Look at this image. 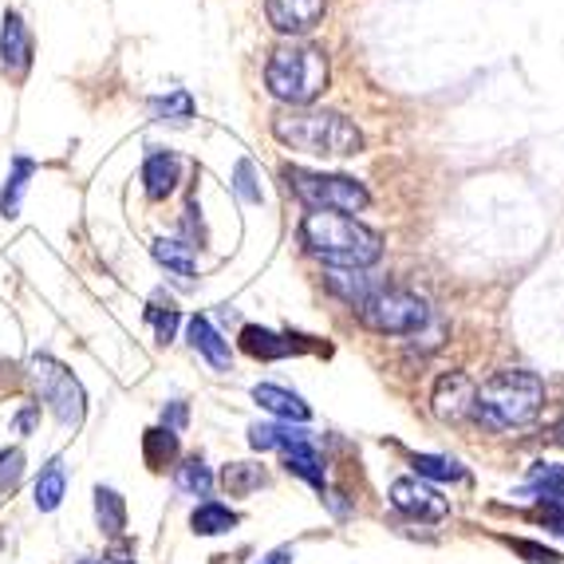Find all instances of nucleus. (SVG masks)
<instances>
[{
    "instance_id": "obj_1",
    "label": "nucleus",
    "mask_w": 564,
    "mask_h": 564,
    "mask_svg": "<svg viewBox=\"0 0 564 564\" xmlns=\"http://www.w3.org/2000/svg\"><path fill=\"white\" fill-rule=\"evenodd\" d=\"M301 245L332 269H371L383 257V237L348 214L312 209L301 221Z\"/></svg>"
},
{
    "instance_id": "obj_2",
    "label": "nucleus",
    "mask_w": 564,
    "mask_h": 564,
    "mask_svg": "<svg viewBox=\"0 0 564 564\" xmlns=\"http://www.w3.org/2000/svg\"><path fill=\"white\" fill-rule=\"evenodd\" d=\"M273 134L308 159H351L364 151L359 127L339 111H312V107H292L273 119Z\"/></svg>"
},
{
    "instance_id": "obj_3",
    "label": "nucleus",
    "mask_w": 564,
    "mask_h": 564,
    "mask_svg": "<svg viewBox=\"0 0 564 564\" xmlns=\"http://www.w3.org/2000/svg\"><path fill=\"white\" fill-rule=\"evenodd\" d=\"M545 406V383L533 371H498L478 387V403H474V419L489 431H521L541 414Z\"/></svg>"
},
{
    "instance_id": "obj_4",
    "label": "nucleus",
    "mask_w": 564,
    "mask_h": 564,
    "mask_svg": "<svg viewBox=\"0 0 564 564\" xmlns=\"http://www.w3.org/2000/svg\"><path fill=\"white\" fill-rule=\"evenodd\" d=\"M264 87L289 107L316 104L328 87V56L316 44H281L264 64Z\"/></svg>"
},
{
    "instance_id": "obj_5",
    "label": "nucleus",
    "mask_w": 564,
    "mask_h": 564,
    "mask_svg": "<svg viewBox=\"0 0 564 564\" xmlns=\"http://www.w3.org/2000/svg\"><path fill=\"white\" fill-rule=\"evenodd\" d=\"M284 182L296 198L308 209H328V214H359V209L371 206V194H367L364 182L348 178V174H316V170L289 166L284 170Z\"/></svg>"
},
{
    "instance_id": "obj_6",
    "label": "nucleus",
    "mask_w": 564,
    "mask_h": 564,
    "mask_svg": "<svg viewBox=\"0 0 564 564\" xmlns=\"http://www.w3.org/2000/svg\"><path fill=\"white\" fill-rule=\"evenodd\" d=\"M359 321H364V328L379 332V336H419V328L431 321V308L414 292L383 289V292H371L359 304Z\"/></svg>"
},
{
    "instance_id": "obj_7",
    "label": "nucleus",
    "mask_w": 564,
    "mask_h": 564,
    "mask_svg": "<svg viewBox=\"0 0 564 564\" xmlns=\"http://www.w3.org/2000/svg\"><path fill=\"white\" fill-rule=\"evenodd\" d=\"M29 379L36 387V395L52 406L64 426H79L84 423V411H87V395L79 379L67 371L64 364H56L52 356H32L29 359Z\"/></svg>"
},
{
    "instance_id": "obj_8",
    "label": "nucleus",
    "mask_w": 564,
    "mask_h": 564,
    "mask_svg": "<svg viewBox=\"0 0 564 564\" xmlns=\"http://www.w3.org/2000/svg\"><path fill=\"white\" fill-rule=\"evenodd\" d=\"M474 403H478V383L466 371H451V376H443L434 383V395H431L434 419L466 423V419H474Z\"/></svg>"
},
{
    "instance_id": "obj_9",
    "label": "nucleus",
    "mask_w": 564,
    "mask_h": 564,
    "mask_svg": "<svg viewBox=\"0 0 564 564\" xmlns=\"http://www.w3.org/2000/svg\"><path fill=\"white\" fill-rule=\"evenodd\" d=\"M391 506L414 521H443L451 513V501L423 478H399L391 486Z\"/></svg>"
},
{
    "instance_id": "obj_10",
    "label": "nucleus",
    "mask_w": 564,
    "mask_h": 564,
    "mask_svg": "<svg viewBox=\"0 0 564 564\" xmlns=\"http://www.w3.org/2000/svg\"><path fill=\"white\" fill-rule=\"evenodd\" d=\"M324 4L328 0H264V12H269V24L284 36H304L321 24Z\"/></svg>"
},
{
    "instance_id": "obj_11",
    "label": "nucleus",
    "mask_w": 564,
    "mask_h": 564,
    "mask_svg": "<svg viewBox=\"0 0 564 564\" xmlns=\"http://www.w3.org/2000/svg\"><path fill=\"white\" fill-rule=\"evenodd\" d=\"M0 64L12 79L29 76L32 67V32L20 12H4V29H0Z\"/></svg>"
},
{
    "instance_id": "obj_12",
    "label": "nucleus",
    "mask_w": 564,
    "mask_h": 564,
    "mask_svg": "<svg viewBox=\"0 0 564 564\" xmlns=\"http://www.w3.org/2000/svg\"><path fill=\"white\" fill-rule=\"evenodd\" d=\"M186 336H189V348L198 351V356L206 359L214 371H229V364H234L229 339L221 336V332H217L214 324L206 321V316H194V321L186 324Z\"/></svg>"
},
{
    "instance_id": "obj_13",
    "label": "nucleus",
    "mask_w": 564,
    "mask_h": 564,
    "mask_svg": "<svg viewBox=\"0 0 564 564\" xmlns=\"http://www.w3.org/2000/svg\"><path fill=\"white\" fill-rule=\"evenodd\" d=\"M253 399L264 406L269 414H276L281 423H296L304 426L312 419V406L304 403L296 391H289V387H276V383H257L253 387Z\"/></svg>"
},
{
    "instance_id": "obj_14",
    "label": "nucleus",
    "mask_w": 564,
    "mask_h": 564,
    "mask_svg": "<svg viewBox=\"0 0 564 564\" xmlns=\"http://www.w3.org/2000/svg\"><path fill=\"white\" fill-rule=\"evenodd\" d=\"M174 186H178V159L174 154L159 151L142 162V189H147V198L162 202L166 194H174Z\"/></svg>"
},
{
    "instance_id": "obj_15",
    "label": "nucleus",
    "mask_w": 564,
    "mask_h": 564,
    "mask_svg": "<svg viewBox=\"0 0 564 564\" xmlns=\"http://www.w3.org/2000/svg\"><path fill=\"white\" fill-rule=\"evenodd\" d=\"M241 348L257 359H284V356H292V351H301L304 344H296V336H276V332L249 324V328L241 332Z\"/></svg>"
},
{
    "instance_id": "obj_16",
    "label": "nucleus",
    "mask_w": 564,
    "mask_h": 564,
    "mask_svg": "<svg viewBox=\"0 0 564 564\" xmlns=\"http://www.w3.org/2000/svg\"><path fill=\"white\" fill-rule=\"evenodd\" d=\"M154 261L174 276H198V257H194V245L178 241V237H159L154 241Z\"/></svg>"
},
{
    "instance_id": "obj_17",
    "label": "nucleus",
    "mask_w": 564,
    "mask_h": 564,
    "mask_svg": "<svg viewBox=\"0 0 564 564\" xmlns=\"http://www.w3.org/2000/svg\"><path fill=\"white\" fill-rule=\"evenodd\" d=\"M296 443H308V431L304 426H292V423H257L249 426V446L253 451H289Z\"/></svg>"
},
{
    "instance_id": "obj_18",
    "label": "nucleus",
    "mask_w": 564,
    "mask_h": 564,
    "mask_svg": "<svg viewBox=\"0 0 564 564\" xmlns=\"http://www.w3.org/2000/svg\"><path fill=\"white\" fill-rule=\"evenodd\" d=\"M529 494L545 506H564V466L556 462H536L529 470Z\"/></svg>"
},
{
    "instance_id": "obj_19",
    "label": "nucleus",
    "mask_w": 564,
    "mask_h": 564,
    "mask_svg": "<svg viewBox=\"0 0 564 564\" xmlns=\"http://www.w3.org/2000/svg\"><path fill=\"white\" fill-rule=\"evenodd\" d=\"M32 174H36V162L17 154V159H12L9 182H4V189H0V214L4 217H20V202H24V189H29Z\"/></svg>"
},
{
    "instance_id": "obj_20",
    "label": "nucleus",
    "mask_w": 564,
    "mask_h": 564,
    "mask_svg": "<svg viewBox=\"0 0 564 564\" xmlns=\"http://www.w3.org/2000/svg\"><path fill=\"white\" fill-rule=\"evenodd\" d=\"M95 521L107 536H119L127 529V501L119 498V489L99 486L95 489Z\"/></svg>"
},
{
    "instance_id": "obj_21",
    "label": "nucleus",
    "mask_w": 564,
    "mask_h": 564,
    "mask_svg": "<svg viewBox=\"0 0 564 564\" xmlns=\"http://www.w3.org/2000/svg\"><path fill=\"white\" fill-rule=\"evenodd\" d=\"M189 525H194L198 536H221L237 525V513L229 506H221V501H202V506L189 513Z\"/></svg>"
},
{
    "instance_id": "obj_22",
    "label": "nucleus",
    "mask_w": 564,
    "mask_h": 564,
    "mask_svg": "<svg viewBox=\"0 0 564 564\" xmlns=\"http://www.w3.org/2000/svg\"><path fill=\"white\" fill-rule=\"evenodd\" d=\"M284 470L296 474V478H304L308 486L324 489V458L312 451V443L289 446V451H284Z\"/></svg>"
},
{
    "instance_id": "obj_23",
    "label": "nucleus",
    "mask_w": 564,
    "mask_h": 564,
    "mask_svg": "<svg viewBox=\"0 0 564 564\" xmlns=\"http://www.w3.org/2000/svg\"><path fill=\"white\" fill-rule=\"evenodd\" d=\"M64 494H67L64 462H47V470H40V478H36V509L40 513H52V509H59Z\"/></svg>"
},
{
    "instance_id": "obj_24",
    "label": "nucleus",
    "mask_w": 564,
    "mask_h": 564,
    "mask_svg": "<svg viewBox=\"0 0 564 564\" xmlns=\"http://www.w3.org/2000/svg\"><path fill=\"white\" fill-rule=\"evenodd\" d=\"M174 481H178V489L189 494V498H209V489H214V470H209L202 458H186L178 466V474H174Z\"/></svg>"
},
{
    "instance_id": "obj_25",
    "label": "nucleus",
    "mask_w": 564,
    "mask_h": 564,
    "mask_svg": "<svg viewBox=\"0 0 564 564\" xmlns=\"http://www.w3.org/2000/svg\"><path fill=\"white\" fill-rule=\"evenodd\" d=\"M328 284H332V292H339L348 304H364L367 296H371V284H367V276H364V269H332L328 273Z\"/></svg>"
},
{
    "instance_id": "obj_26",
    "label": "nucleus",
    "mask_w": 564,
    "mask_h": 564,
    "mask_svg": "<svg viewBox=\"0 0 564 564\" xmlns=\"http://www.w3.org/2000/svg\"><path fill=\"white\" fill-rule=\"evenodd\" d=\"M414 478L423 481H462L466 470H462L454 458H438V454H414Z\"/></svg>"
},
{
    "instance_id": "obj_27",
    "label": "nucleus",
    "mask_w": 564,
    "mask_h": 564,
    "mask_svg": "<svg viewBox=\"0 0 564 564\" xmlns=\"http://www.w3.org/2000/svg\"><path fill=\"white\" fill-rule=\"evenodd\" d=\"M221 486H226L229 494H237V498H245V494H253V489L264 486V470L253 466V462H234V466L221 470Z\"/></svg>"
},
{
    "instance_id": "obj_28",
    "label": "nucleus",
    "mask_w": 564,
    "mask_h": 564,
    "mask_svg": "<svg viewBox=\"0 0 564 564\" xmlns=\"http://www.w3.org/2000/svg\"><path fill=\"white\" fill-rule=\"evenodd\" d=\"M142 454L151 462L154 470H166V462L178 458V434L159 426V431H147V443H142Z\"/></svg>"
},
{
    "instance_id": "obj_29",
    "label": "nucleus",
    "mask_w": 564,
    "mask_h": 564,
    "mask_svg": "<svg viewBox=\"0 0 564 564\" xmlns=\"http://www.w3.org/2000/svg\"><path fill=\"white\" fill-rule=\"evenodd\" d=\"M151 115L159 122H186L194 119V99H189V91L159 95V99H151Z\"/></svg>"
},
{
    "instance_id": "obj_30",
    "label": "nucleus",
    "mask_w": 564,
    "mask_h": 564,
    "mask_svg": "<svg viewBox=\"0 0 564 564\" xmlns=\"http://www.w3.org/2000/svg\"><path fill=\"white\" fill-rule=\"evenodd\" d=\"M24 478V451H0V494H12Z\"/></svg>"
},
{
    "instance_id": "obj_31",
    "label": "nucleus",
    "mask_w": 564,
    "mask_h": 564,
    "mask_svg": "<svg viewBox=\"0 0 564 564\" xmlns=\"http://www.w3.org/2000/svg\"><path fill=\"white\" fill-rule=\"evenodd\" d=\"M147 321L154 324V336H159V344H170V339H174V332H178V312L170 308H159V304H151V308H147Z\"/></svg>"
},
{
    "instance_id": "obj_32",
    "label": "nucleus",
    "mask_w": 564,
    "mask_h": 564,
    "mask_svg": "<svg viewBox=\"0 0 564 564\" xmlns=\"http://www.w3.org/2000/svg\"><path fill=\"white\" fill-rule=\"evenodd\" d=\"M234 189L241 194L245 202H261V186H257V170H253V162L245 159V162H237V170H234Z\"/></svg>"
},
{
    "instance_id": "obj_33",
    "label": "nucleus",
    "mask_w": 564,
    "mask_h": 564,
    "mask_svg": "<svg viewBox=\"0 0 564 564\" xmlns=\"http://www.w3.org/2000/svg\"><path fill=\"white\" fill-rule=\"evenodd\" d=\"M509 545H513V553L529 556V564H561V553H553L545 545H533V541H509Z\"/></svg>"
},
{
    "instance_id": "obj_34",
    "label": "nucleus",
    "mask_w": 564,
    "mask_h": 564,
    "mask_svg": "<svg viewBox=\"0 0 564 564\" xmlns=\"http://www.w3.org/2000/svg\"><path fill=\"white\" fill-rule=\"evenodd\" d=\"M162 423H166V431L178 434L182 426H186V406H182V403H170L166 411H162Z\"/></svg>"
},
{
    "instance_id": "obj_35",
    "label": "nucleus",
    "mask_w": 564,
    "mask_h": 564,
    "mask_svg": "<svg viewBox=\"0 0 564 564\" xmlns=\"http://www.w3.org/2000/svg\"><path fill=\"white\" fill-rule=\"evenodd\" d=\"M541 518H545V525L553 529V533L564 536V506H545V513H541Z\"/></svg>"
},
{
    "instance_id": "obj_36",
    "label": "nucleus",
    "mask_w": 564,
    "mask_h": 564,
    "mask_svg": "<svg viewBox=\"0 0 564 564\" xmlns=\"http://www.w3.org/2000/svg\"><path fill=\"white\" fill-rule=\"evenodd\" d=\"M36 414H40V403H32V406H24V411L17 414V431L20 434H29L32 426H36Z\"/></svg>"
},
{
    "instance_id": "obj_37",
    "label": "nucleus",
    "mask_w": 564,
    "mask_h": 564,
    "mask_svg": "<svg viewBox=\"0 0 564 564\" xmlns=\"http://www.w3.org/2000/svg\"><path fill=\"white\" fill-rule=\"evenodd\" d=\"M95 564H139V561H134L131 549H111V553H104Z\"/></svg>"
},
{
    "instance_id": "obj_38",
    "label": "nucleus",
    "mask_w": 564,
    "mask_h": 564,
    "mask_svg": "<svg viewBox=\"0 0 564 564\" xmlns=\"http://www.w3.org/2000/svg\"><path fill=\"white\" fill-rule=\"evenodd\" d=\"M261 564H292V549H273Z\"/></svg>"
}]
</instances>
